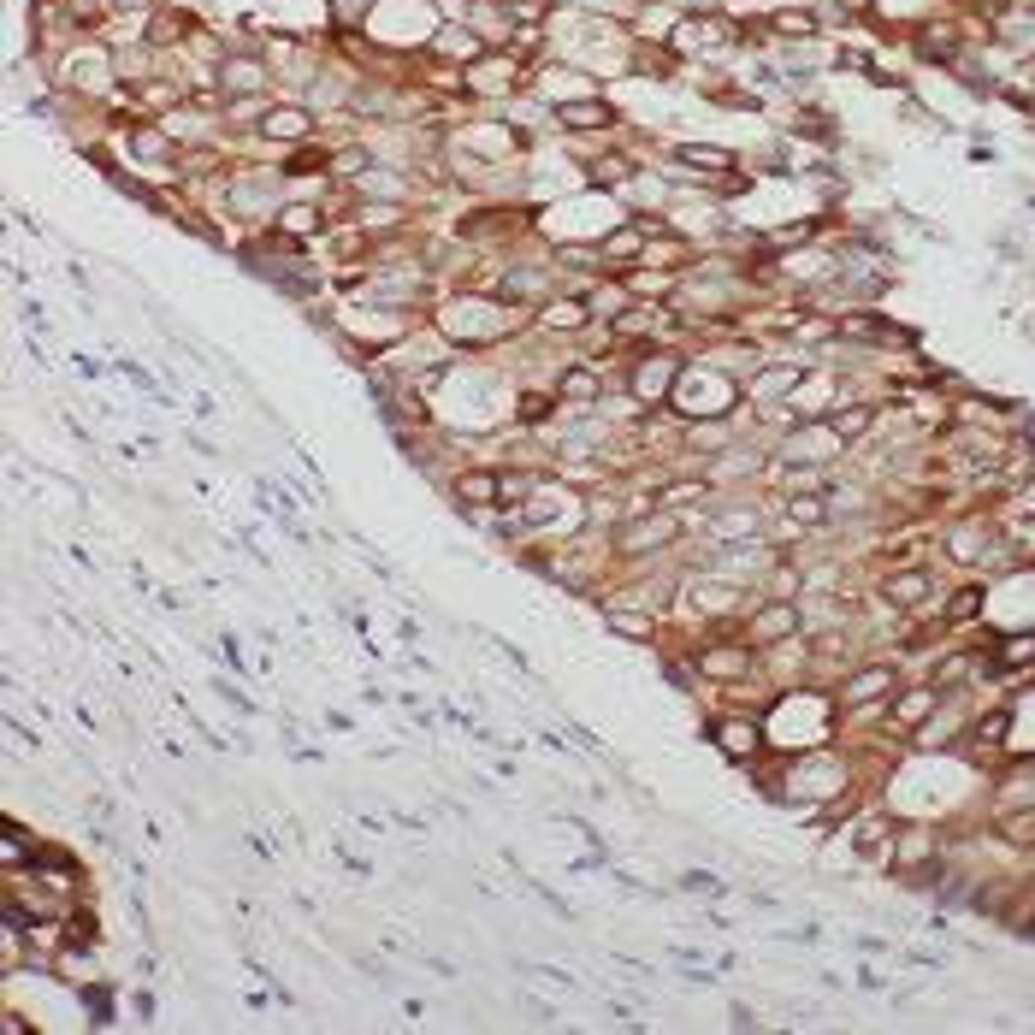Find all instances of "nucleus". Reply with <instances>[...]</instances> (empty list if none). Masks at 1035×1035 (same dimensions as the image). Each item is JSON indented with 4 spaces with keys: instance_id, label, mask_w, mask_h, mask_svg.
Instances as JSON below:
<instances>
[{
    "instance_id": "nucleus-1",
    "label": "nucleus",
    "mask_w": 1035,
    "mask_h": 1035,
    "mask_svg": "<svg viewBox=\"0 0 1035 1035\" xmlns=\"http://www.w3.org/2000/svg\"><path fill=\"white\" fill-rule=\"evenodd\" d=\"M675 373H681V361H675V355H651V361H639V367H633V396H639V403H657V396H669V391H675Z\"/></svg>"
},
{
    "instance_id": "nucleus-11",
    "label": "nucleus",
    "mask_w": 1035,
    "mask_h": 1035,
    "mask_svg": "<svg viewBox=\"0 0 1035 1035\" xmlns=\"http://www.w3.org/2000/svg\"><path fill=\"white\" fill-rule=\"evenodd\" d=\"M586 320H592V308H586V302H551V308H544V326H551V332H580Z\"/></svg>"
},
{
    "instance_id": "nucleus-24",
    "label": "nucleus",
    "mask_w": 1035,
    "mask_h": 1035,
    "mask_svg": "<svg viewBox=\"0 0 1035 1035\" xmlns=\"http://www.w3.org/2000/svg\"><path fill=\"white\" fill-rule=\"evenodd\" d=\"M787 385H793V373H787V367H781V373H764V385H757V396H781Z\"/></svg>"
},
{
    "instance_id": "nucleus-14",
    "label": "nucleus",
    "mask_w": 1035,
    "mask_h": 1035,
    "mask_svg": "<svg viewBox=\"0 0 1035 1035\" xmlns=\"http://www.w3.org/2000/svg\"><path fill=\"white\" fill-rule=\"evenodd\" d=\"M923 858H935V829H905L900 864H923Z\"/></svg>"
},
{
    "instance_id": "nucleus-17",
    "label": "nucleus",
    "mask_w": 1035,
    "mask_h": 1035,
    "mask_svg": "<svg viewBox=\"0 0 1035 1035\" xmlns=\"http://www.w3.org/2000/svg\"><path fill=\"white\" fill-rule=\"evenodd\" d=\"M787 515L799 521V527H817V521L829 515V497H817V491H810V497H793V503H787Z\"/></svg>"
},
{
    "instance_id": "nucleus-18",
    "label": "nucleus",
    "mask_w": 1035,
    "mask_h": 1035,
    "mask_svg": "<svg viewBox=\"0 0 1035 1035\" xmlns=\"http://www.w3.org/2000/svg\"><path fill=\"white\" fill-rule=\"evenodd\" d=\"M563 396H568V403H592V396H597V379H592L586 367H575V373L563 379Z\"/></svg>"
},
{
    "instance_id": "nucleus-23",
    "label": "nucleus",
    "mask_w": 1035,
    "mask_h": 1035,
    "mask_svg": "<svg viewBox=\"0 0 1035 1035\" xmlns=\"http://www.w3.org/2000/svg\"><path fill=\"white\" fill-rule=\"evenodd\" d=\"M681 160H692V166H728V154H716V148H681Z\"/></svg>"
},
{
    "instance_id": "nucleus-4",
    "label": "nucleus",
    "mask_w": 1035,
    "mask_h": 1035,
    "mask_svg": "<svg viewBox=\"0 0 1035 1035\" xmlns=\"http://www.w3.org/2000/svg\"><path fill=\"white\" fill-rule=\"evenodd\" d=\"M556 119H563L568 131H597V124H609V107L604 101H563Z\"/></svg>"
},
{
    "instance_id": "nucleus-9",
    "label": "nucleus",
    "mask_w": 1035,
    "mask_h": 1035,
    "mask_svg": "<svg viewBox=\"0 0 1035 1035\" xmlns=\"http://www.w3.org/2000/svg\"><path fill=\"white\" fill-rule=\"evenodd\" d=\"M882 592H888L893 604H917V597H929V575H923V568H905V575H888Z\"/></svg>"
},
{
    "instance_id": "nucleus-25",
    "label": "nucleus",
    "mask_w": 1035,
    "mask_h": 1035,
    "mask_svg": "<svg viewBox=\"0 0 1035 1035\" xmlns=\"http://www.w3.org/2000/svg\"><path fill=\"white\" fill-rule=\"evenodd\" d=\"M1006 663H1024V657H1035V639H1030V633H1024V639H1006Z\"/></svg>"
},
{
    "instance_id": "nucleus-16",
    "label": "nucleus",
    "mask_w": 1035,
    "mask_h": 1035,
    "mask_svg": "<svg viewBox=\"0 0 1035 1035\" xmlns=\"http://www.w3.org/2000/svg\"><path fill=\"white\" fill-rule=\"evenodd\" d=\"M1000 36L1018 54H1035V18H1000Z\"/></svg>"
},
{
    "instance_id": "nucleus-15",
    "label": "nucleus",
    "mask_w": 1035,
    "mask_h": 1035,
    "mask_svg": "<svg viewBox=\"0 0 1035 1035\" xmlns=\"http://www.w3.org/2000/svg\"><path fill=\"white\" fill-rule=\"evenodd\" d=\"M935 710V692H912V698H900V710H893V722L900 728H923V716Z\"/></svg>"
},
{
    "instance_id": "nucleus-19",
    "label": "nucleus",
    "mask_w": 1035,
    "mask_h": 1035,
    "mask_svg": "<svg viewBox=\"0 0 1035 1035\" xmlns=\"http://www.w3.org/2000/svg\"><path fill=\"white\" fill-rule=\"evenodd\" d=\"M870 420H876V408H852V415H840V420H834V438H864V427H870Z\"/></svg>"
},
{
    "instance_id": "nucleus-3",
    "label": "nucleus",
    "mask_w": 1035,
    "mask_h": 1035,
    "mask_svg": "<svg viewBox=\"0 0 1035 1035\" xmlns=\"http://www.w3.org/2000/svg\"><path fill=\"white\" fill-rule=\"evenodd\" d=\"M710 740H716L734 764H745V757L757 752V728H752V722H710Z\"/></svg>"
},
{
    "instance_id": "nucleus-7",
    "label": "nucleus",
    "mask_w": 1035,
    "mask_h": 1035,
    "mask_svg": "<svg viewBox=\"0 0 1035 1035\" xmlns=\"http://www.w3.org/2000/svg\"><path fill=\"white\" fill-rule=\"evenodd\" d=\"M745 663H752V657H745L740 645H722V651H704V663H698V669H704L710 681H734Z\"/></svg>"
},
{
    "instance_id": "nucleus-13",
    "label": "nucleus",
    "mask_w": 1035,
    "mask_h": 1035,
    "mask_svg": "<svg viewBox=\"0 0 1035 1035\" xmlns=\"http://www.w3.org/2000/svg\"><path fill=\"white\" fill-rule=\"evenodd\" d=\"M609 628L628 633V639H657V621H645L639 609H609Z\"/></svg>"
},
{
    "instance_id": "nucleus-8",
    "label": "nucleus",
    "mask_w": 1035,
    "mask_h": 1035,
    "mask_svg": "<svg viewBox=\"0 0 1035 1035\" xmlns=\"http://www.w3.org/2000/svg\"><path fill=\"white\" fill-rule=\"evenodd\" d=\"M793 628H799V609L793 604H769L764 616H757V639H787Z\"/></svg>"
},
{
    "instance_id": "nucleus-21",
    "label": "nucleus",
    "mask_w": 1035,
    "mask_h": 1035,
    "mask_svg": "<svg viewBox=\"0 0 1035 1035\" xmlns=\"http://www.w3.org/2000/svg\"><path fill=\"white\" fill-rule=\"evenodd\" d=\"M977 609H982V592H977V586H965V592H958L953 604H946V621H970Z\"/></svg>"
},
{
    "instance_id": "nucleus-22",
    "label": "nucleus",
    "mask_w": 1035,
    "mask_h": 1035,
    "mask_svg": "<svg viewBox=\"0 0 1035 1035\" xmlns=\"http://www.w3.org/2000/svg\"><path fill=\"white\" fill-rule=\"evenodd\" d=\"M314 226H320L314 207H284L279 214V231H314Z\"/></svg>"
},
{
    "instance_id": "nucleus-5",
    "label": "nucleus",
    "mask_w": 1035,
    "mask_h": 1035,
    "mask_svg": "<svg viewBox=\"0 0 1035 1035\" xmlns=\"http://www.w3.org/2000/svg\"><path fill=\"white\" fill-rule=\"evenodd\" d=\"M888 687H893V663H876V669H864L858 681H846V704H864V698H876Z\"/></svg>"
},
{
    "instance_id": "nucleus-26",
    "label": "nucleus",
    "mask_w": 1035,
    "mask_h": 1035,
    "mask_svg": "<svg viewBox=\"0 0 1035 1035\" xmlns=\"http://www.w3.org/2000/svg\"><path fill=\"white\" fill-rule=\"evenodd\" d=\"M1006 834H1012V840H1035V817H1012V822H1006Z\"/></svg>"
},
{
    "instance_id": "nucleus-12",
    "label": "nucleus",
    "mask_w": 1035,
    "mask_h": 1035,
    "mask_svg": "<svg viewBox=\"0 0 1035 1035\" xmlns=\"http://www.w3.org/2000/svg\"><path fill=\"white\" fill-rule=\"evenodd\" d=\"M260 83H267L260 59H226V90H260Z\"/></svg>"
},
{
    "instance_id": "nucleus-20",
    "label": "nucleus",
    "mask_w": 1035,
    "mask_h": 1035,
    "mask_svg": "<svg viewBox=\"0 0 1035 1035\" xmlns=\"http://www.w3.org/2000/svg\"><path fill=\"white\" fill-rule=\"evenodd\" d=\"M1006 728H1012V716H1006V710L982 716V722H977V745H1000V740H1006Z\"/></svg>"
},
{
    "instance_id": "nucleus-10",
    "label": "nucleus",
    "mask_w": 1035,
    "mask_h": 1035,
    "mask_svg": "<svg viewBox=\"0 0 1035 1035\" xmlns=\"http://www.w3.org/2000/svg\"><path fill=\"white\" fill-rule=\"evenodd\" d=\"M456 491H461V503H497V497H503V480H497V473H461Z\"/></svg>"
},
{
    "instance_id": "nucleus-2",
    "label": "nucleus",
    "mask_w": 1035,
    "mask_h": 1035,
    "mask_svg": "<svg viewBox=\"0 0 1035 1035\" xmlns=\"http://www.w3.org/2000/svg\"><path fill=\"white\" fill-rule=\"evenodd\" d=\"M675 533H681V515H663V509H657V515H645L639 527H628V533H621V551H628V556L657 551V544H669Z\"/></svg>"
},
{
    "instance_id": "nucleus-6",
    "label": "nucleus",
    "mask_w": 1035,
    "mask_h": 1035,
    "mask_svg": "<svg viewBox=\"0 0 1035 1035\" xmlns=\"http://www.w3.org/2000/svg\"><path fill=\"white\" fill-rule=\"evenodd\" d=\"M267 136H279V143H302L308 131H314V119L308 113H296V107H284V113H267V124H260Z\"/></svg>"
}]
</instances>
